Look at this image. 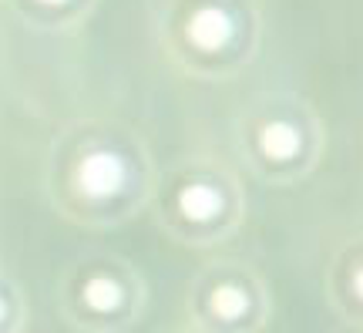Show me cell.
<instances>
[{"mask_svg":"<svg viewBox=\"0 0 363 333\" xmlns=\"http://www.w3.org/2000/svg\"><path fill=\"white\" fill-rule=\"evenodd\" d=\"M208 310L219 317V320H239L249 310V293L235 283H222L208 293Z\"/></svg>","mask_w":363,"mask_h":333,"instance_id":"5b68a950","label":"cell"},{"mask_svg":"<svg viewBox=\"0 0 363 333\" xmlns=\"http://www.w3.org/2000/svg\"><path fill=\"white\" fill-rule=\"evenodd\" d=\"M259 141H262V148H266V155H272V158H289L299 148V135L289 125H283V121L269 125V129L262 131Z\"/></svg>","mask_w":363,"mask_h":333,"instance_id":"8992f818","label":"cell"},{"mask_svg":"<svg viewBox=\"0 0 363 333\" xmlns=\"http://www.w3.org/2000/svg\"><path fill=\"white\" fill-rule=\"evenodd\" d=\"M78 182L81 189L94 199H104V195H115L121 189V182H125V168L118 162L115 155L108 152H94L88 155L78 168Z\"/></svg>","mask_w":363,"mask_h":333,"instance_id":"6da1fadb","label":"cell"},{"mask_svg":"<svg viewBox=\"0 0 363 333\" xmlns=\"http://www.w3.org/2000/svg\"><path fill=\"white\" fill-rule=\"evenodd\" d=\"M44 4H61V0H44Z\"/></svg>","mask_w":363,"mask_h":333,"instance_id":"ba28073f","label":"cell"},{"mask_svg":"<svg viewBox=\"0 0 363 333\" xmlns=\"http://www.w3.org/2000/svg\"><path fill=\"white\" fill-rule=\"evenodd\" d=\"M229 34H233L229 17L222 11H212V7L199 11L192 21H189V38H192L199 48H219V44H225Z\"/></svg>","mask_w":363,"mask_h":333,"instance_id":"7a4b0ae2","label":"cell"},{"mask_svg":"<svg viewBox=\"0 0 363 333\" xmlns=\"http://www.w3.org/2000/svg\"><path fill=\"white\" fill-rule=\"evenodd\" d=\"M11 310H13V307H11V300L0 293V330H4V323L11 320Z\"/></svg>","mask_w":363,"mask_h":333,"instance_id":"52a82bcc","label":"cell"},{"mask_svg":"<svg viewBox=\"0 0 363 333\" xmlns=\"http://www.w3.org/2000/svg\"><path fill=\"white\" fill-rule=\"evenodd\" d=\"M179 209H182V216H189L192 222H206V219H212L222 209V199L208 185H189L179 195Z\"/></svg>","mask_w":363,"mask_h":333,"instance_id":"3957f363","label":"cell"},{"mask_svg":"<svg viewBox=\"0 0 363 333\" xmlns=\"http://www.w3.org/2000/svg\"><path fill=\"white\" fill-rule=\"evenodd\" d=\"M81 300L84 307L94 310V313H111V310L121 307V286L111 276H91L84 286H81Z\"/></svg>","mask_w":363,"mask_h":333,"instance_id":"277c9868","label":"cell"}]
</instances>
